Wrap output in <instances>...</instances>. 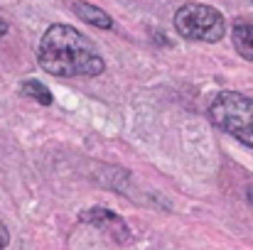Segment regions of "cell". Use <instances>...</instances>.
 Here are the masks:
<instances>
[{
  "instance_id": "7",
  "label": "cell",
  "mask_w": 253,
  "mask_h": 250,
  "mask_svg": "<svg viewBox=\"0 0 253 250\" xmlns=\"http://www.w3.org/2000/svg\"><path fill=\"white\" fill-rule=\"evenodd\" d=\"M20 93L27 96V98H32V101H37V103H42V106H52V101H54L52 91H49L42 81H37V79H27V81H22Z\"/></svg>"
},
{
  "instance_id": "9",
  "label": "cell",
  "mask_w": 253,
  "mask_h": 250,
  "mask_svg": "<svg viewBox=\"0 0 253 250\" xmlns=\"http://www.w3.org/2000/svg\"><path fill=\"white\" fill-rule=\"evenodd\" d=\"M5 32H7V20H2V17H0V39L5 37Z\"/></svg>"
},
{
  "instance_id": "6",
  "label": "cell",
  "mask_w": 253,
  "mask_h": 250,
  "mask_svg": "<svg viewBox=\"0 0 253 250\" xmlns=\"http://www.w3.org/2000/svg\"><path fill=\"white\" fill-rule=\"evenodd\" d=\"M231 39H234L236 52L244 59L253 62V22H236L231 30Z\"/></svg>"
},
{
  "instance_id": "5",
  "label": "cell",
  "mask_w": 253,
  "mask_h": 250,
  "mask_svg": "<svg viewBox=\"0 0 253 250\" xmlns=\"http://www.w3.org/2000/svg\"><path fill=\"white\" fill-rule=\"evenodd\" d=\"M72 10H74L77 17H82L84 22L98 27V30H111L113 27V17L106 10H101V7H96L91 2H72Z\"/></svg>"
},
{
  "instance_id": "4",
  "label": "cell",
  "mask_w": 253,
  "mask_h": 250,
  "mask_svg": "<svg viewBox=\"0 0 253 250\" xmlns=\"http://www.w3.org/2000/svg\"><path fill=\"white\" fill-rule=\"evenodd\" d=\"M79 221H84L88 226H93V228H101V231H106L116 243H126L128 238H130V231H128V226H126V221L118 216V214H113L111 209H103V206H93V209H86L79 214Z\"/></svg>"
},
{
  "instance_id": "1",
  "label": "cell",
  "mask_w": 253,
  "mask_h": 250,
  "mask_svg": "<svg viewBox=\"0 0 253 250\" xmlns=\"http://www.w3.org/2000/svg\"><path fill=\"white\" fill-rule=\"evenodd\" d=\"M37 62L47 74L62 79H91L106 69L96 44L72 25H52L42 35Z\"/></svg>"
},
{
  "instance_id": "2",
  "label": "cell",
  "mask_w": 253,
  "mask_h": 250,
  "mask_svg": "<svg viewBox=\"0 0 253 250\" xmlns=\"http://www.w3.org/2000/svg\"><path fill=\"white\" fill-rule=\"evenodd\" d=\"M209 118L224 133L253 147V96L221 91L219 96H214L209 106Z\"/></svg>"
},
{
  "instance_id": "8",
  "label": "cell",
  "mask_w": 253,
  "mask_h": 250,
  "mask_svg": "<svg viewBox=\"0 0 253 250\" xmlns=\"http://www.w3.org/2000/svg\"><path fill=\"white\" fill-rule=\"evenodd\" d=\"M7 243H10V233H7L5 223L0 221V250H5V248H7Z\"/></svg>"
},
{
  "instance_id": "3",
  "label": "cell",
  "mask_w": 253,
  "mask_h": 250,
  "mask_svg": "<svg viewBox=\"0 0 253 250\" xmlns=\"http://www.w3.org/2000/svg\"><path fill=\"white\" fill-rule=\"evenodd\" d=\"M174 30L179 37L192 39V42H219L226 32V20L224 15L204 2H184L174 12Z\"/></svg>"
}]
</instances>
